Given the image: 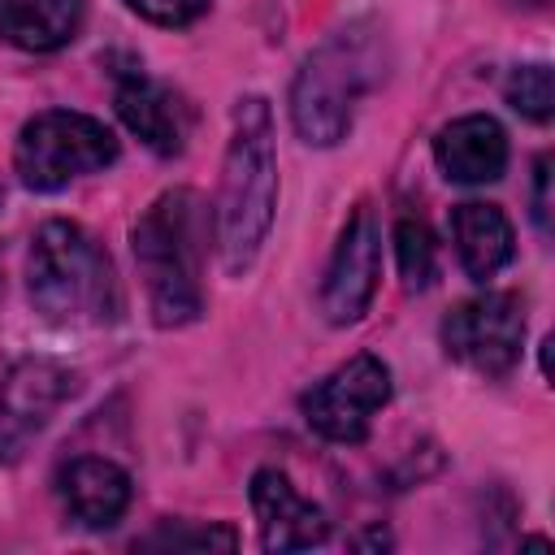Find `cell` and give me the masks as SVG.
<instances>
[{"mask_svg": "<svg viewBox=\"0 0 555 555\" xmlns=\"http://www.w3.org/2000/svg\"><path fill=\"white\" fill-rule=\"evenodd\" d=\"M278 208V152L273 113L264 95H243L234 104V134L221 165V191L212 204V238L221 269L230 278L247 273L269 238Z\"/></svg>", "mask_w": 555, "mask_h": 555, "instance_id": "cell-1", "label": "cell"}, {"mask_svg": "<svg viewBox=\"0 0 555 555\" xmlns=\"http://www.w3.org/2000/svg\"><path fill=\"white\" fill-rule=\"evenodd\" d=\"M134 264L147 291L152 321L160 330L191 325L204 312V251H208V204L178 186L156 195L130 230Z\"/></svg>", "mask_w": 555, "mask_h": 555, "instance_id": "cell-2", "label": "cell"}, {"mask_svg": "<svg viewBox=\"0 0 555 555\" xmlns=\"http://www.w3.org/2000/svg\"><path fill=\"white\" fill-rule=\"evenodd\" d=\"M26 291L35 312L52 325H104L121 312V286L108 251L65 217H52L35 230Z\"/></svg>", "mask_w": 555, "mask_h": 555, "instance_id": "cell-3", "label": "cell"}, {"mask_svg": "<svg viewBox=\"0 0 555 555\" xmlns=\"http://www.w3.org/2000/svg\"><path fill=\"white\" fill-rule=\"evenodd\" d=\"M373 82V65L360 35H334L325 39L295 74L291 82V121L304 143L334 147L347 139L356 100Z\"/></svg>", "mask_w": 555, "mask_h": 555, "instance_id": "cell-4", "label": "cell"}, {"mask_svg": "<svg viewBox=\"0 0 555 555\" xmlns=\"http://www.w3.org/2000/svg\"><path fill=\"white\" fill-rule=\"evenodd\" d=\"M113 160H117L113 130L100 117L74 108L35 113L13 143V169L30 191H61L74 178L95 173Z\"/></svg>", "mask_w": 555, "mask_h": 555, "instance_id": "cell-5", "label": "cell"}, {"mask_svg": "<svg viewBox=\"0 0 555 555\" xmlns=\"http://www.w3.org/2000/svg\"><path fill=\"white\" fill-rule=\"evenodd\" d=\"M520 343H525V308L512 291H486L477 299L455 304L442 317L447 356L481 377L512 373L520 360Z\"/></svg>", "mask_w": 555, "mask_h": 555, "instance_id": "cell-6", "label": "cell"}, {"mask_svg": "<svg viewBox=\"0 0 555 555\" xmlns=\"http://www.w3.org/2000/svg\"><path fill=\"white\" fill-rule=\"evenodd\" d=\"M390 403V369L360 351L347 364H338L334 373H325L304 399L299 412L304 421L330 438V442H360L373 425V416Z\"/></svg>", "mask_w": 555, "mask_h": 555, "instance_id": "cell-7", "label": "cell"}, {"mask_svg": "<svg viewBox=\"0 0 555 555\" xmlns=\"http://www.w3.org/2000/svg\"><path fill=\"white\" fill-rule=\"evenodd\" d=\"M74 390H78L74 369L48 356L17 360L0 382V464L22 460L26 447L48 429V421L61 412V403Z\"/></svg>", "mask_w": 555, "mask_h": 555, "instance_id": "cell-8", "label": "cell"}, {"mask_svg": "<svg viewBox=\"0 0 555 555\" xmlns=\"http://www.w3.org/2000/svg\"><path fill=\"white\" fill-rule=\"evenodd\" d=\"M377 278H382V230H377V217L369 204H360L343 234H338V247L330 256V269H325V282H321V317L330 325H356L373 295H377Z\"/></svg>", "mask_w": 555, "mask_h": 555, "instance_id": "cell-9", "label": "cell"}, {"mask_svg": "<svg viewBox=\"0 0 555 555\" xmlns=\"http://www.w3.org/2000/svg\"><path fill=\"white\" fill-rule=\"evenodd\" d=\"M251 512L260 525V546L264 551H308L321 546L330 538V520L325 512L299 494V486L282 473V468H256L251 473Z\"/></svg>", "mask_w": 555, "mask_h": 555, "instance_id": "cell-10", "label": "cell"}, {"mask_svg": "<svg viewBox=\"0 0 555 555\" xmlns=\"http://www.w3.org/2000/svg\"><path fill=\"white\" fill-rule=\"evenodd\" d=\"M56 499L82 529H113L130 507V473L104 455H74L56 473Z\"/></svg>", "mask_w": 555, "mask_h": 555, "instance_id": "cell-11", "label": "cell"}, {"mask_svg": "<svg viewBox=\"0 0 555 555\" xmlns=\"http://www.w3.org/2000/svg\"><path fill=\"white\" fill-rule=\"evenodd\" d=\"M434 160L447 182H460V186L499 182L507 169V134L490 113H464L438 130Z\"/></svg>", "mask_w": 555, "mask_h": 555, "instance_id": "cell-12", "label": "cell"}, {"mask_svg": "<svg viewBox=\"0 0 555 555\" xmlns=\"http://www.w3.org/2000/svg\"><path fill=\"white\" fill-rule=\"evenodd\" d=\"M113 100L126 130L139 134L143 147H152L156 156H178L186 147V104L169 87L152 82L143 69H121Z\"/></svg>", "mask_w": 555, "mask_h": 555, "instance_id": "cell-13", "label": "cell"}, {"mask_svg": "<svg viewBox=\"0 0 555 555\" xmlns=\"http://www.w3.org/2000/svg\"><path fill=\"white\" fill-rule=\"evenodd\" d=\"M451 243L473 282H490L512 256H516V230L499 204L464 199L451 208Z\"/></svg>", "mask_w": 555, "mask_h": 555, "instance_id": "cell-14", "label": "cell"}, {"mask_svg": "<svg viewBox=\"0 0 555 555\" xmlns=\"http://www.w3.org/2000/svg\"><path fill=\"white\" fill-rule=\"evenodd\" d=\"M87 17V0H0V39L22 52L65 48Z\"/></svg>", "mask_w": 555, "mask_h": 555, "instance_id": "cell-15", "label": "cell"}, {"mask_svg": "<svg viewBox=\"0 0 555 555\" xmlns=\"http://www.w3.org/2000/svg\"><path fill=\"white\" fill-rule=\"evenodd\" d=\"M390 238H395V260H399L403 286H408V291L429 286V278H434V260H438L429 225H425L421 217H399Z\"/></svg>", "mask_w": 555, "mask_h": 555, "instance_id": "cell-16", "label": "cell"}, {"mask_svg": "<svg viewBox=\"0 0 555 555\" xmlns=\"http://www.w3.org/2000/svg\"><path fill=\"white\" fill-rule=\"evenodd\" d=\"M503 95H507V104H512L520 117H529V121H538V126L551 121V113H555V78H551V65L533 61V65L512 69Z\"/></svg>", "mask_w": 555, "mask_h": 555, "instance_id": "cell-17", "label": "cell"}, {"mask_svg": "<svg viewBox=\"0 0 555 555\" xmlns=\"http://www.w3.org/2000/svg\"><path fill=\"white\" fill-rule=\"evenodd\" d=\"M143 546H182V551H212V546H221V551H234L238 546V533L234 529H225V525H195V529H182V525H165V529H156L152 538H143Z\"/></svg>", "mask_w": 555, "mask_h": 555, "instance_id": "cell-18", "label": "cell"}, {"mask_svg": "<svg viewBox=\"0 0 555 555\" xmlns=\"http://www.w3.org/2000/svg\"><path fill=\"white\" fill-rule=\"evenodd\" d=\"M126 9L130 13H139L143 22H152V26H191V22H199L204 17V9H208V0H126Z\"/></svg>", "mask_w": 555, "mask_h": 555, "instance_id": "cell-19", "label": "cell"}, {"mask_svg": "<svg viewBox=\"0 0 555 555\" xmlns=\"http://www.w3.org/2000/svg\"><path fill=\"white\" fill-rule=\"evenodd\" d=\"M533 221L542 234H551V156H542L533 169Z\"/></svg>", "mask_w": 555, "mask_h": 555, "instance_id": "cell-20", "label": "cell"}, {"mask_svg": "<svg viewBox=\"0 0 555 555\" xmlns=\"http://www.w3.org/2000/svg\"><path fill=\"white\" fill-rule=\"evenodd\" d=\"M351 546H356V551H369V546H373V551H386V546H390V533L377 525V529H364V533H356V538H351Z\"/></svg>", "mask_w": 555, "mask_h": 555, "instance_id": "cell-21", "label": "cell"}, {"mask_svg": "<svg viewBox=\"0 0 555 555\" xmlns=\"http://www.w3.org/2000/svg\"><path fill=\"white\" fill-rule=\"evenodd\" d=\"M533 4H546V0H533Z\"/></svg>", "mask_w": 555, "mask_h": 555, "instance_id": "cell-22", "label": "cell"}]
</instances>
